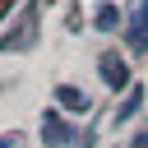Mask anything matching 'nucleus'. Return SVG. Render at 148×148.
I'll list each match as a JSON object with an SVG mask.
<instances>
[{"label": "nucleus", "instance_id": "f257e3e1", "mask_svg": "<svg viewBox=\"0 0 148 148\" xmlns=\"http://www.w3.org/2000/svg\"><path fill=\"white\" fill-rule=\"evenodd\" d=\"M125 37H130V46H134V51H148V0H134V5H130Z\"/></svg>", "mask_w": 148, "mask_h": 148}, {"label": "nucleus", "instance_id": "f03ea898", "mask_svg": "<svg viewBox=\"0 0 148 148\" xmlns=\"http://www.w3.org/2000/svg\"><path fill=\"white\" fill-rule=\"evenodd\" d=\"M42 143H46V148H65V143H74V125H69L65 116H46V120H42Z\"/></svg>", "mask_w": 148, "mask_h": 148}, {"label": "nucleus", "instance_id": "7ed1b4c3", "mask_svg": "<svg viewBox=\"0 0 148 148\" xmlns=\"http://www.w3.org/2000/svg\"><path fill=\"white\" fill-rule=\"evenodd\" d=\"M97 69H102V79H106L111 88H125V83H130V69H125V60H120L116 51H106V56L97 60Z\"/></svg>", "mask_w": 148, "mask_h": 148}, {"label": "nucleus", "instance_id": "20e7f679", "mask_svg": "<svg viewBox=\"0 0 148 148\" xmlns=\"http://www.w3.org/2000/svg\"><path fill=\"white\" fill-rule=\"evenodd\" d=\"M56 97H60V106H69V111H88V97H83L79 88H69V83H60Z\"/></svg>", "mask_w": 148, "mask_h": 148}, {"label": "nucleus", "instance_id": "39448f33", "mask_svg": "<svg viewBox=\"0 0 148 148\" xmlns=\"http://www.w3.org/2000/svg\"><path fill=\"white\" fill-rule=\"evenodd\" d=\"M92 23H97V28H102V32H111V28H116V23H120V9H116V5H106V0H102V5H97V14H92Z\"/></svg>", "mask_w": 148, "mask_h": 148}, {"label": "nucleus", "instance_id": "423d86ee", "mask_svg": "<svg viewBox=\"0 0 148 148\" xmlns=\"http://www.w3.org/2000/svg\"><path fill=\"white\" fill-rule=\"evenodd\" d=\"M139 106H143V88H139V83H134V92H130V97H125V102H120V111H116V120H130V116H134V111H139Z\"/></svg>", "mask_w": 148, "mask_h": 148}, {"label": "nucleus", "instance_id": "0eeeda50", "mask_svg": "<svg viewBox=\"0 0 148 148\" xmlns=\"http://www.w3.org/2000/svg\"><path fill=\"white\" fill-rule=\"evenodd\" d=\"M0 148H23V139L18 134H0Z\"/></svg>", "mask_w": 148, "mask_h": 148}, {"label": "nucleus", "instance_id": "6e6552de", "mask_svg": "<svg viewBox=\"0 0 148 148\" xmlns=\"http://www.w3.org/2000/svg\"><path fill=\"white\" fill-rule=\"evenodd\" d=\"M130 148H148V130H143V134H134V143H130Z\"/></svg>", "mask_w": 148, "mask_h": 148}, {"label": "nucleus", "instance_id": "1a4fd4ad", "mask_svg": "<svg viewBox=\"0 0 148 148\" xmlns=\"http://www.w3.org/2000/svg\"><path fill=\"white\" fill-rule=\"evenodd\" d=\"M9 5H14V0H0V18H5V14H9Z\"/></svg>", "mask_w": 148, "mask_h": 148}]
</instances>
